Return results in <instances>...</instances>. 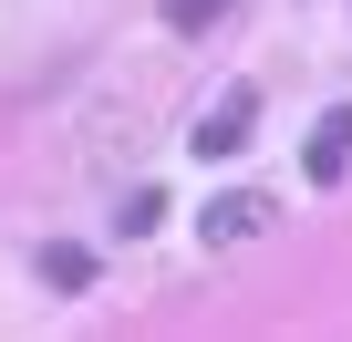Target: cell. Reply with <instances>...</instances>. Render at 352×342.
Instances as JSON below:
<instances>
[{"label":"cell","instance_id":"obj_1","mask_svg":"<svg viewBox=\"0 0 352 342\" xmlns=\"http://www.w3.org/2000/svg\"><path fill=\"white\" fill-rule=\"evenodd\" d=\"M249 114H259V83H228V94H218V104L187 125V145L218 166V156H239V145H249Z\"/></svg>","mask_w":352,"mask_h":342},{"label":"cell","instance_id":"obj_2","mask_svg":"<svg viewBox=\"0 0 352 342\" xmlns=\"http://www.w3.org/2000/svg\"><path fill=\"white\" fill-rule=\"evenodd\" d=\"M300 177H311V187H342V177H352V104H331V114L311 125V145H300Z\"/></svg>","mask_w":352,"mask_h":342},{"label":"cell","instance_id":"obj_3","mask_svg":"<svg viewBox=\"0 0 352 342\" xmlns=\"http://www.w3.org/2000/svg\"><path fill=\"white\" fill-rule=\"evenodd\" d=\"M197 228H208V249H228V239H259V228H280V197H259V187H228V197H218Z\"/></svg>","mask_w":352,"mask_h":342},{"label":"cell","instance_id":"obj_4","mask_svg":"<svg viewBox=\"0 0 352 342\" xmlns=\"http://www.w3.org/2000/svg\"><path fill=\"white\" fill-rule=\"evenodd\" d=\"M42 280H52V290H83V280H94V249L52 239V249H42Z\"/></svg>","mask_w":352,"mask_h":342},{"label":"cell","instance_id":"obj_5","mask_svg":"<svg viewBox=\"0 0 352 342\" xmlns=\"http://www.w3.org/2000/svg\"><path fill=\"white\" fill-rule=\"evenodd\" d=\"M155 218H166V197H155V187H135V197H124V208H114V228H124V239H145V228H155Z\"/></svg>","mask_w":352,"mask_h":342},{"label":"cell","instance_id":"obj_6","mask_svg":"<svg viewBox=\"0 0 352 342\" xmlns=\"http://www.w3.org/2000/svg\"><path fill=\"white\" fill-rule=\"evenodd\" d=\"M218 11H228V0H166V21H176V32H208Z\"/></svg>","mask_w":352,"mask_h":342}]
</instances>
